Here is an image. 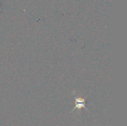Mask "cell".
<instances>
[{"label":"cell","mask_w":127,"mask_h":126,"mask_svg":"<svg viewBox=\"0 0 127 126\" xmlns=\"http://www.w3.org/2000/svg\"><path fill=\"white\" fill-rule=\"evenodd\" d=\"M73 94H74V98H75V100H76V101H75L76 106H75V107L73 109V110H72L71 112H72L73 111H74V110L76 109H78L79 111H80V109L81 108H84L85 109H86L87 111H88V108H87V107H86V106H85V100H86V97L88 96H87L86 98H79V96H77V95H76L75 93H74V92H73Z\"/></svg>","instance_id":"obj_1"}]
</instances>
